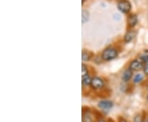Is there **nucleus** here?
<instances>
[{
    "label": "nucleus",
    "mask_w": 148,
    "mask_h": 122,
    "mask_svg": "<svg viewBox=\"0 0 148 122\" xmlns=\"http://www.w3.org/2000/svg\"><path fill=\"white\" fill-rule=\"evenodd\" d=\"M119 52L115 48L109 47L106 48L101 54V59L105 62H110L114 59H115L118 57Z\"/></svg>",
    "instance_id": "f257e3e1"
},
{
    "label": "nucleus",
    "mask_w": 148,
    "mask_h": 122,
    "mask_svg": "<svg viewBox=\"0 0 148 122\" xmlns=\"http://www.w3.org/2000/svg\"><path fill=\"white\" fill-rule=\"evenodd\" d=\"M105 86V81L104 80L99 77V76H94L92 77L91 83H90V89L93 90H101Z\"/></svg>",
    "instance_id": "f03ea898"
},
{
    "label": "nucleus",
    "mask_w": 148,
    "mask_h": 122,
    "mask_svg": "<svg viewBox=\"0 0 148 122\" xmlns=\"http://www.w3.org/2000/svg\"><path fill=\"white\" fill-rule=\"evenodd\" d=\"M143 67H144V63L139 58L132 60L128 66V68L132 70L133 72H140L143 70Z\"/></svg>",
    "instance_id": "7ed1b4c3"
},
{
    "label": "nucleus",
    "mask_w": 148,
    "mask_h": 122,
    "mask_svg": "<svg viewBox=\"0 0 148 122\" xmlns=\"http://www.w3.org/2000/svg\"><path fill=\"white\" fill-rule=\"evenodd\" d=\"M118 8L122 12L127 13V12H129L131 11L132 5H131V3L128 0H120L118 3Z\"/></svg>",
    "instance_id": "20e7f679"
},
{
    "label": "nucleus",
    "mask_w": 148,
    "mask_h": 122,
    "mask_svg": "<svg viewBox=\"0 0 148 122\" xmlns=\"http://www.w3.org/2000/svg\"><path fill=\"white\" fill-rule=\"evenodd\" d=\"M97 105H98V107L103 111H110L114 106V102L110 100L103 99V100L99 101Z\"/></svg>",
    "instance_id": "39448f33"
},
{
    "label": "nucleus",
    "mask_w": 148,
    "mask_h": 122,
    "mask_svg": "<svg viewBox=\"0 0 148 122\" xmlns=\"http://www.w3.org/2000/svg\"><path fill=\"white\" fill-rule=\"evenodd\" d=\"M133 75H134V72L132 71V70L127 68V69L124 70L123 72L122 73L121 79L124 83H127V82H129L131 80H132Z\"/></svg>",
    "instance_id": "423d86ee"
},
{
    "label": "nucleus",
    "mask_w": 148,
    "mask_h": 122,
    "mask_svg": "<svg viewBox=\"0 0 148 122\" xmlns=\"http://www.w3.org/2000/svg\"><path fill=\"white\" fill-rule=\"evenodd\" d=\"M145 75L144 73H141V72H137L136 74H134L133 77H132V83L134 85H138V84H141L143 82L144 79H145Z\"/></svg>",
    "instance_id": "0eeeda50"
},
{
    "label": "nucleus",
    "mask_w": 148,
    "mask_h": 122,
    "mask_svg": "<svg viewBox=\"0 0 148 122\" xmlns=\"http://www.w3.org/2000/svg\"><path fill=\"white\" fill-rule=\"evenodd\" d=\"M82 122H96L93 114L90 111H86L82 114Z\"/></svg>",
    "instance_id": "6e6552de"
},
{
    "label": "nucleus",
    "mask_w": 148,
    "mask_h": 122,
    "mask_svg": "<svg viewBox=\"0 0 148 122\" xmlns=\"http://www.w3.org/2000/svg\"><path fill=\"white\" fill-rule=\"evenodd\" d=\"M138 16L135 14H131L127 17V24H128V26L131 28L136 26V25L138 24Z\"/></svg>",
    "instance_id": "1a4fd4ad"
},
{
    "label": "nucleus",
    "mask_w": 148,
    "mask_h": 122,
    "mask_svg": "<svg viewBox=\"0 0 148 122\" xmlns=\"http://www.w3.org/2000/svg\"><path fill=\"white\" fill-rule=\"evenodd\" d=\"M135 36H136V32L134 31V30H128L125 34L123 40H124V42L126 43H130L135 38Z\"/></svg>",
    "instance_id": "9d476101"
},
{
    "label": "nucleus",
    "mask_w": 148,
    "mask_h": 122,
    "mask_svg": "<svg viewBox=\"0 0 148 122\" xmlns=\"http://www.w3.org/2000/svg\"><path fill=\"white\" fill-rule=\"evenodd\" d=\"M91 80H92V77L90 76V75H87L84 77H82V84L83 87H88L90 86V83H91Z\"/></svg>",
    "instance_id": "9b49d317"
},
{
    "label": "nucleus",
    "mask_w": 148,
    "mask_h": 122,
    "mask_svg": "<svg viewBox=\"0 0 148 122\" xmlns=\"http://www.w3.org/2000/svg\"><path fill=\"white\" fill-rule=\"evenodd\" d=\"M89 19H90V13H89V12L87 10H86V9H83L82 12V24L86 23L87 21H89Z\"/></svg>",
    "instance_id": "f8f14e48"
},
{
    "label": "nucleus",
    "mask_w": 148,
    "mask_h": 122,
    "mask_svg": "<svg viewBox=\"0 0 148 122\" xmlns=\"http://www.w3.org/2000/svg\"><path fill=\"white\" fill-rule=\"evenodd\" d=\"M92 58V53L89 51H82V62H89Z\"/></svg>",
    "instance_id": "ddd939ff"
},
{
    "label": "nucleus",
    "mask_w": 148,
    "mask_h": 122,
    "mask_svg": "<svg viewBox=\"0 0 148 122\" xmlns=\"http://www.w3.org/2000/svg\"><path fill=\"white\" fill-rule=\"evenodd\" d=\"M89 75V70H88V66L86 65H85L84 63H82V77H84L86 75Z\"/></svg>",
    "instance_id": "4468645a"
},
{
    "label": "nucleus",
    "mask_w": 148,
    "mask_h": 122,
    "mask_svg": "<svg viewBox=\"0 0 148 122\" xmlns=\"http://www.w3.org/2000/svg\"><path fill=\"white\" fill-rule=\"evenodd\" d=\"M139 59L143 62V63H147L148 62V53H147V51L145 53H142L140 56H139Z\"/></svg>",
    "instance_id": "2eb2a0df"
},
{
    "label": "nucleus",
    "mask_w": 148,
    "mask_h": 122,
    "mask_svg": "<svg viewBox=\"0 0 148 122\" xmlns=\"http://www.w3.org/2000/svg\"><path fill=\"white\" fill-rule=\"evenodd\" d=\"M133 122H145V117L142 114H138L133 118Z\"/></svg>",
    "instance_id": "dca6fc26"
},
{
    "label": "nucleus",
    "mask_w": 148,
    "mask_h": 122,
    "mask_svg": "<svg viewBox=\"0 0 148 122\" xmlns=\"http://www.w3.org/2000/svg\"><path fill=\"white\" fill-rule=\"evenodd\" d=\"M143 73L146 76H148V62L147 63L144 64V67H143Z\"/></svg>",
    "instance_id": "f3484780"
},
{
    "label": "nucleus",
    "mask_w": 148,
    "mask_h": 122,
    "mask_svg": "<svg viewBox=\"0 0 148 122\" xmlns=\"http://www.w3.org/2000/svg\"><path fill=\"white\" fill-rule=\"evenodd\" d=\"M96 122H107V121H106L105 119H103V118H99V119L96 121Z\"/></svg>",
    "instance_id": "a211bd4d"
},
{
    "label": "nucleus",
    "mask_w": 148,
    "mask_h": 122,
    "mask_svg": "<svg viewBox=\"0 0 148 122\" xmlns=\"http://www.w3.org/2000/svg\"><path fill=\"white\" fill-rule=\"evenodd\" d=\"M145 122H148V113L147 114V116L145 117Z\"/></svg>",
    "instance_id": "6ab92c4d"
},
{
    "label": "nucleus",
    "mask_w": 148,
    "mask_h": 122,
    "mask_svg": "<svg viewBox=\"0 0 148 122\" xmlns=\"http://www.w3.org/2000/svg\"><path fill=\"white\" fill-rule=\"evenodd\" d=\"M147 101L148 102V94H147Z\"/></svg>",
    "instance_id": "aec40b11"
},
{
    "label": "nucleus",
    "mask_w": 148,
    "mask_h": 122,
    "mask_svg": "<svg viewBox=\"0 0 148 122\" xmlns=\"http://www.w3.org/2000/svg\"><path fill=\"white\" fill-rule=\"evenodd\" d=\"M147 91H148V83H147Z\"/></svg>",
    "instance_id": "412c9836"
}]
</instances>
